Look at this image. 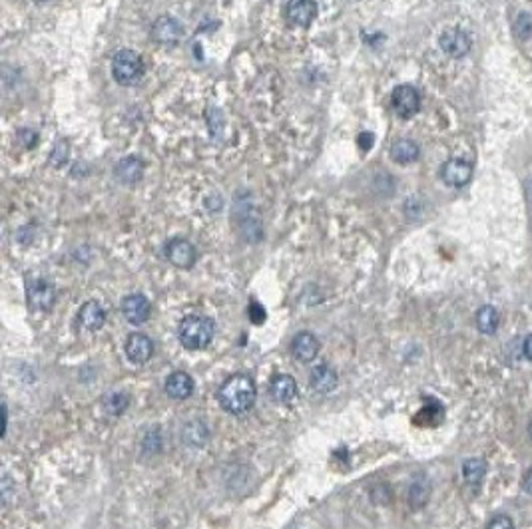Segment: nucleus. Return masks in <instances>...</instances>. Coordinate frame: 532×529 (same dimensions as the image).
I'll list each match as a JSON object with an SVG mask.
<instances>
[{
  "mask_svg": "<svg viewBox=\"0 0 532 529\" xmlns=\"http://www.w3.org/2000/svg\"><path fill=\"white\" fill-rule=\"evenodd\" d=\"M419 153H421V150H419V145L413 140H397L391 145L393 162L403 163V165L417 162Z\"/></svg>",
  "mask_w": 532,
  "mask_h": 529,
  "instance_id": "obj_20",
  "label": "nucleus"
},
{
  "mask_svg": "<svg viewBox=\"0 0 532 529\" xmlns=\"http://www.w3.org/2000/svg\"><path fill=\"white\" fill-rule=\"evenodd\" d=\"M141 448H144V452L146 453L160 452V450H162V436H160V432L152 430V432L146 434V438H144V442H141Z\"/></svg>",
  "mask_w": 532,
  "mask_h": 529,
  "instance_id": "obj_29",
  "label": "nucleus"
},
{
  "mask_svg": "<svg viewBox=\"0 0 532 529\" xmlns=\"http://www.w3.org/2000/svg\"><path fill=\"white\" fill-rule=\"evenodd\" d=\"M166 259L170 261L178 269H192L196 265L197 253L196 247L187 239H172L163 249Z\"/></svg>",
  "mask_w": 532,
  "mask_h": 529,
  "instance_id": "obj_5",
  "label": "nucleus"
},
{
  "mask_svg": "<svg viewBox=\"0 0 532 529\" xmlns=\"http://www.w3.org/2000/svg\"><path fill=\"white\" fill-rule=\"evenodd\" d=\"M439 44L443 48V52L451 58H463L470 52V46H473V40L465 30L461 28H449L445 32L441 34L439 38Z\"/></svg>",
  "mask_w": 532,
  "mask_h": 529,
  "instance_id": "obj_9",
  "label": "nucleus"
},
{
  "mask_svg": "<svg viewBox=\"0 0 532 529\" xmlns=\"http://www.w3.org/2000/svg\"><path fill=\"white\" fill-rule=\"evenodd\" d=\"M373 133H369V131H363L361 136H359V148L363 151H369L371 148H373Z\"/></svg>",
  "mask_w": 532,
  "mask_h": 529,
  "instance_id": "obj_33",
  "label": "nucleus"
},
{
  "mask_svg": "<svg viewBox=\"0 0 532 529\" xmlns=\"http://www.w3.org/2000/svg\"><path fill=\"white\" fill-rule=\"evenodd\" d=\"M239 215V231L243 239L251 243L261 239V221L255 217V207L251 203V195L245 194L236 195V206H233V217Z\"/></svg>",
  "mask_w": 532,
  "mask_h": 529,
  "instance_id": "obj_4",
  "label": "nucleus"
},
{
  "mask_svg": "<svg viewBox=\"0 0 532 529\" xmlns=\"http://www.w3.org/2000/svg\"><path fill=\"white\" fill-rule=\"evenodd\" d=\"M26 297H28L30 309H34V311H48V309H52V304L56 301L54 285L50 281H46V279H34L28 285Z\"/></svg>",
  "mask_w": 532,
  "mask_h": 529,
  "instance_id": "obj_8",
  "label": "nucleus"
},
{
  "mask_svg": "<svg viewBox=\"0 0 532 529\" xmlns=\"http://www.w3.org/2000/svg\"><path fill=\"white\" fill-rule=\"evenodd\" d=\"M114 175L118 179L120 184L124 185H134L138 184L144 175V162L136 155H130V157H124L116 163V170H114Z\"/></svg>",
  "mask_w": 532,
  "mask_h": 529,
  "instance_id": "obj_17",
  "label": "nucleus"
},
{
  "mask_svg": "<svg viewBox=\"0 0 532 529\" xmlns=\"http://www.w3.org/2000/svg\"><path fill=\"white\" fill-rule=\"evenodd\" d=\"M431 497V484L427 477H421V480H415L411 484V489H409V504L413 509H421L427 506Z\"/></svg>",
  "mask_w": 532,
  "mask_h": 529,
  "instance_id": "obj_23",
  "label": "nucleus"
},
{
  "mask_svg": "<svg viewBox=\"0 0 532 529\" xmlns=\"http://www.w3.org/2000/svg\"><path fill=\"white\" fill-rule=\"evenodd\" d=\"M182 438L187 446H194V448H200L204 446L206 440L209 438V432L207 428L202 424V422H190L182 432Z\"/></svg>",
  "mask_w": 532,
  "mask_h": 529,
  "instance_id": "obj_25",
  "label": "nucleus"
},
{
  "mask_svg": "<svg viewBox=\"0 0 532 529\" xmlns=\"http://www.w3.org/2000/svg\"><path fill=\"white\" fill-rule=\"evenodd\" d=\"M214 335H216V326L207 316H202V314L185 316L178 326V338L187 350L206 348L214 340Z\"/></svg>",
  "mask_w": 532,
  "mask_h": 529,
  "instance_id": "obj_2",
  "label": "nucleus"
},
{
  "mask_svg": "<svg viewBox=\"0 0 532 529\" xmlns=\"http://www.w3.org/2000/svg\"><path fill=\"white\" fill-rule=\"evenodd\" d=\"M391 104L393 109H395L401 118H411V116H415V114L419 112V108H421V96H419V92H417L413 86L403 84V86H397L393 90Z\"/></svg>",
  "mask_w": 532,
  "mask_h": 529,
  "instance_id": "obj_6",
  "label": "nucleus"
},
{
  "mask_svg": "<svg viewBox=\"0 0 532 529\" xmlns=\"http://www.w3.org/2000/svg\"><path fill=\"white\" fill-rule=\"evenodd\" d=\"M255 396H258L255 382L250 374H243V372L231 374L217 390L219 406L236 416L250 412L255 404Z\"/></svg>",
  "mask_w": 532,
  "mask_h": 529,
  "instance_id": "obj_1",
  "label": "nucleus"
},
{
  "mask_svg": "<svg viewBox=\"0 0 532 529\" xmlns=\"http://www.w3.org/2000/svg\"><path fill=\"white\" fill-rule=\"evenodd\" d=\"M285 16L295 26L307 28L311 22L316 20L317 2L316 0H289L285 6Z\"/></svg>",
  "mask_w": 532,
  "mask_h": 529,
  "instance_id": "obj_12",
  "label": "nucleus"
},
{
  "mask_svg": "<svg viewBox=\"0 0 532 529\" xmlns=\"http://www.w3.org/2000/svg\"><path fill=\"white\" fill-rule=\"evenodd\" d=\"M150 313H152L150 301L140 292H134L122 299V314L130 324H136V326L144 324L150 319Z\"/></svg>",
  "mask_w": 532,
  "mask_h": 529,
  "instance_id": "obj_10",
  "label": "nucleus"
},
{
  "mask_svg": "<svg viewBox=\"0 0 532 529\" xmlns=\"http://www.w3.org/2000/svg\"><path fill=\"white\" fill-rule=\"evenodd\" d=\"M36 2H46V0H36Z\"/></svg>",
  "mask_w": 532,
  "mask_h": 529,
  "instance_id": "obj_37",
  "label": "nucleus"
},
{
  "mask_svg": "<svg viewBox=\"0 0 532 529\" xmlns=\"http://www.w3.org/2000/svg\"><path fill=\"white\" fill-rule=\"evenodd\" d=\"M522 355H524V358L532 360V335H528L524 338V343H522Z\"/></svg>",
  "mask_w": 532,
  "mask_h": 529,
  "instance_id": "obj_34",
  "label": "nucleus"
},
{
  "mask_svg": "<svg viewBox=\"0 0 532 529\" xmlns=\"http://www.w3.org/2000/svg\"><path fill=\"white\" fill-rule=\"evenodd\" d=\"M487 475V462L482 458H468L467 462L463 464V477L468 486H478L482 484Z\"/></svg>",
  "mask_w": 532,
  "mask_h": 529,
  "instance_id": "obj_22",
  "label": "nucleus"
},
{
  "mask_svg": "<svg viewBox=\"0 0 532 529\" xmlns=\"http://www.w3.org/2000/svg\"><path fill=\"white\" fill-rule=\"evenodd\" d=\"M473 177V163L467 160H449L441 167V179L451 187H463Z\"/></svg>",
  "mask_w": 532,
  "mask_h": 529,
  "instance_id": "obj_11",
  "label": "nucleus"
},
{
  "mask_svg": "<svg viewBox=\"0 0 532 529\" xmlns=\"http://www.w3.org/2000/svg\"><path fill=\"white\" fill-rule=\"evenodd\" d=\"M291 355H294L299 362H311L316 360V357L319 355V340L313 333L309 331H303V333H297L291 340Z\"/></svg>",
  "mask_w": 532,
  "mask_h": 529,
  "instance_id": "obj_13",
  "label": "nucleus"
},
{
  "mask_svg": "<svg viewBox=\"0 0 532 529\" xmlns=\"http://www.w3.org/2000/svg\"><path fill=\"white\" fill-rule=\"evenodd\" d=\"M112 76L120 86H136L144 78V60L134 50H120L112 58Z\"/></svg>",
  "mask_w": 532,
  "mask_h": 529,
  "instance_id": "obj_3",
  "label": "nucleus"
},
{
  "mask_svg": "<svg viewBox=\"0 0 532 529\" xmlns=\"http://www.w3.org/2000/svg\"><path fill=\"white\" fill-rule=\"evenodd\" d=\"M163 388H166V394L170 398L185 400L190 398L192 392H194V380H192L190 374H185V372H172L170 376L166 378Z\"/></svg>",
  "mask_w": 532,
  "mask_h": 529,
  "instance_id": "obj_18",
  "label": "nucleus"
},
{
  "mask_svg": "<svg viewBox=\"0 0 532 529\" xmlns=\"http://www.w3.org/2000/svg\"><path fill=\"white\" fill-rule=\"evenodd\" d=\"M500 323V314L495 307L490 304H485L480 307L477 313V328L482 333V335H495L497 328H499Z\"/></svg>",
  "mask_w": 532,
  "mask_h": 529,
  "instance_id": "obj_21",
  "label": "nucleus"
},
{
  "mask_svg": "<svg viewBox=\"0 0 532 529\" xmlns=\"http://www.w3.org/2000/svg\"><path fill=\"white\" fill-rule=\"evenodd\" d=\"M128 396L124 392H112L104 398V408L108 414H114V416H120L122 412L128 408Z\"/></svg>",
  "mask_w": 532,
  "mask_h": 529,
  "instance_id": "obj_26",
  "label": "nucleus"
},
{
  "mask_svg": "<svg viewBox=\"0 0 532 529\" xmlns=\"http://www.w3.org/2000/svg\"><path fill=\"white\" fill-rule=\"evenodd\" d=\"M487 529H514V521L509 516H495Z\"/></svg>",
  "mask_w": 532,
  "mask_h": 529,
  "instance_id": "obj_30",
  "label": "nucleus"
},
{
  "mask_svg": "<svg viewBox=\"0 0 532 529\" xmlns=\"http://www.w3.org/2000/svg\"><path fill=\"white\" fill-rule=\"evenodd\" d=\"M126 355H128V358H130L132 362H136V364L148 362L154 355L152 338H148L146 335H140V333L130 335L128 336V340H126Z\"/></svg>",
  "mask_w": 532,
  "mask_h": 529,
  "instance_id": "obj_15",
  "label": "nucleus"
},
{
  "mask_svg": "<svg viewBox=\"0 0 532 529\" xmlns=\"http://www.w3.org/2000/svg\"><path fill=\"white\" fill-rule=\"evenodd\" d=\"M78 323L82 324L86 331H98L106 323V311L104 307L96 301H88L82 304L80 313H78Z\"/></svg>",
  "mask_w": 532,
  "mask_h": 529,
  "instance_id": "obj_19",
  "label": "nucleus"
},
{
  "mask_svg": "<svg viewBox=\"0 0 532 529\" xmlns=\"http://www.w3.org/2000/svg\"><path fill=\"white\" fill-rule=\"evenodd\" d=\"M68 155H70V145H68V141L58 140L56 141L54 150L50 153V163H52L54 167H60V165H64L66 163Z\"/></svg>",
  "mask_w": 532,
  "mask_h": 529,
  "instance_id": "obj_27",
  "label": "nucleus"
},
{
  "mask_svg": "<svg viewBox=\"0 0 532 529\" xmlns=\"http://www.w3.org/2000/svg\"><path fill=\"white\" fill-rule=\"evenodd\" d=\"M528 434H531V438H532V422L528 424Z\"/></svg>",
  "mask_w": 532,
  "mask_h": 529,
  "instance_id": "obj_36",
  "label": "nucleus"
},
{
  "mask_svg": "<svg viewBox=\"0 0 532 529\" xmlns=\"http://www.w3.org/2000/svg\"><path fill=\"white\" fill-rule=\"evenodd\" d=\"M152 36L156 42L163 46H174L184 38V24L174 16H160L154 22Z\"/></svg>",
  "mask_w": 532,
  "mask_h": 529,
  "instance_id": "obj_7",
  "label": "nucleus"
},
{
  "mask_svg": "<svg viewBox=\"0 0 532 529\" xmlns=\"http://www.w3.org/2000/svg\"><path fill=\"white\" fill-rule=\"evenodd\" d=\"M514 32H516V36H519V38H522V40L531 38V36H532V16H531V14L522 12L521 16L516 18V24H514Z\"/></svg>",
  "mask_w": 532,
  "mask_h": 529,
  "instance_id": "obj_28",
  "label": "nucleus"
},
{
  "mask_svg": "<svg viewBox=\"0 0 532 529\" xmlns=\"http://www.w3.org/2000/svg\"><path fill=\"white\" fill-rule=\"evenodd\" d=\"M270 394L277 404H283V406L294 404L295 398H297L295 378L289 376V374H275L272 378V384H270Z\"/></svg>",
  "mask_w": 532,
  "mask_h": 529,
  "instance_id": "obj_14",
  "label": "nucleus"
},
{
  "mask_svg": "<svg viewBox=\"0 0 532 529\" xmlns=\"http://www.w3.org/2000/svg\"><path fill=\"white\" fill-rule=\"evenodd\" d=\"M16 138L21 140V143L24 148H34V145H36V140H38V133L33 130H21L16 133Z\"/></svg>",
  "mask_w": 532,
  "mask_h": 529,
  "instance_id": "obj_31",
  "label": "nucleus"
},
{
  "mask_svg": "<svg viewBox=\"0 0 532 529\" xmlns=\"http://www.w3.org/2000/svg\"><path fill=\"white\" fill-rule=\"evenodd\" d=\"M250 316H251V321H253L255 324H261L263 321H265V311L261 309L260 302H251Z\"/></svg>",
  "mask_w": 532,
  "mask_h": 529,
  "instance_id": "obj_32",
  "label": "nucleus"
},
{
  "mask_svg": "<svg viewBox=\"0 0 532 529\" xmlns=\"http://www.w3.org/2000/svg\"><path fill=\"white\" fill-rule=\"evenodd\" d=\"M309 384L311 388L319 392V394H329L337 388L339 384V376H337L335 368H331L329 364H319L311 370L309 374Z\"/></svg>",
  "mask_w": 532,
  "mask_h": 529,
  "instance_id": "obj_16",
  "label": "nucleus"
},
{
  "mask_svg": "<svg viewBox=\"0 0 532 529\" xmlns=\"http://www.w3.org/2000/svg\"><path fill=\"white\" fill-rule=\"evenodd\" d=\"M522 487H524L526 494H531L532 496V468L524 474V477H522Z\"/></svg>",
  "mask_w": 532,
  "mask_h": 529,
  "instance_id": "obj_35",
  "label": "nucleus"
},
{
  "mask_svg": "<svg viewBox=\"0 0 532 529\" xmlns=\"http://www.w3.org/2000/svg\"><path fill=\"white\" fill-rule=\"evenodd\" d=\"M206 121L212 140L221 141L224 131H226V116L221 114V109L216 108V106H209V108L206 109Z\"/></svg>",
  "mask_w": 532,
  "mask_h": 529,
  "instance_id": "obj_24",
  "label": "nucleus"
}]
</instances>
